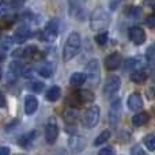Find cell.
Returning <instances> with one entry per match:
<instances>
[{
  "mask_svg": "<svg viewBox=\"0 0 155 155\" xmlns=\"http://www.w3.org/2000/svg\"><path fill=\"white\" fill-rule=\"evenodd\" d=\"M146 23H147L148 27H151V29H155V12L153 15H150L147 19H146Z\"/></svg>",
  "mask_w": 155,
  "mask_h": 155,
  "instance_id": "1f68e13d",
  "label": "cell"
},
{
  "mask_svg": "<svg viewBox=\"0 0 155 155\" xmlns=\"http://www.w3.org/2000/svg\"><path fill=\"white\" fill-rule=\"evenodd\" d=\"M30 35H31L30 29H27V27H21V29H18L15 31L12 41L14 42H16V44H23L26 40H29Z\"/></svg>",
  "mask_w": 155,
  "mask_h": 155,
  "instance_id": "7c38bea8",
  "label": "cell"
},
{
  "mask_svg": "<svg viewBox=\"0 0 155 155\" xmlns=\"http://www.w3.org/2000/svg\"><path fill=\"white\" fill-rule=\"evenodd\" d=\"M34 136H35V132L33 131V132H30V134H26V135H23V136H21L19 137V144L21 146H23V147H26L29 143H31L33 142V139H34Z\"/></svg>",
  "mask_w": 155,
  "mask_h": 155,
  "instance_id": "44dd1931",
  "label": "cell"
},
{
  "mask_svg": "<svg viewBox=\"0 0 155 155\" xmlns=\"http://www.w3.org/2000/svg\"><path fill=\"white\" fill-rule=\"evenodd\" d=\"M148 118H150L148 113H146V112L137 113V114H135L134 117H132V124H134L135 127H143L148 123Z\"/></svg>",
  "mask_w": 155,
  "mask_h": 155,
  "instance_id": "9a60e30c",
  "label": "cell"
},
{
  "mask_svg": "<svg viewBox=\"0 0 155 155\" xmlns=\"http://www.w3.org/2000/svg\"><path fill=\"white\" fill-rule=\"evenodd\" d=\"M0 78H2V68H0Z\"/></svg>",
  "mask_w": 155,
  "mask_h": 155,
  "instance_id": "f35d334b",
  "label": "cell"
},
{
  "mask_svg": "<svg viewBox=\"0 0 155 155\" xmlns=\"http://www.w3.org/2000/svg\"><path fill=\"white\" fill-rule=\"evenodd\" d=\"M80 46H82V38H80L79 33H71L68 35L67 41L64 44V49H63V60L64 61H70L79 53Z\"/></svg>",
  "mask_w": 155,
  "mask_h": 155,
  "instance_id": "6da1fadb",
  "label": "cell"
},
{
  "mask_svg": "<svg viewBox=\"0 0 155 155\" xmlns=\"http://www.w3.org/2000/svg\"><path fill=\"white\" fill-rule=\"evenodd\" d=\"M22 68L23 65L21 64L19 61H12L8 67V72H7V82L12 83L18 79L19 75H22Z\"/></svg>",
  "mask_w": 155,
  "mask_h": 155,
  "instance_id": "ba28073f",
  "label": "cell"
},
{
  "mask_svg": "<svg viewBox=\"0 0 155 155\" xmlns=\"http://www.w3.org/2000/svg\"><path fill=\"white\" fill-rule=\"evenodd\" d=\"M110 23V16L102 7H98L93 11L90 16V27L94 31L105 30Z\"/></svg>",
  "mask_w": 155,
  "mask_h": 155,
  "instance_id": "7a4b0ae2",
  "label": "cell"
},
{
  "mask_svg": "<svg viewBox=\"0 0 155 155\" xmlns=\"http://www.w3.org/2000/svg\"><path fill=\"white\" fill-rule=\"evenodd\" d=\"M137 65H139V63H137L136 59H128L124 61V70L125 71H136Z\"/></svg>",
  "mask_w": 155,
  "mask_h": 155,
  "instance_id": "cb8c5ba5",
  "label": "cell"
},
{
  "mask_svg": "<svg viewBox=\"0 0 155 155\" xmlns=\"http://www.w3.org/2000/svg\"><path fill=\"white\" fill-rule=\"evenodd\" d=\"M4 59H5V53H4V51H3V49H0V63L4 61Z\"/></svg>",
  "mask_w": 155,
  "mask_h": 155,
  "instance_id": "74e56055",
  "label": "cell"
},
{
  "mask_svg": "<svg viewBox=\"0 0 155 155\" xmlns=\"http://www.w3.org/2000/svg\"><path fill=\"white\" fill-rule=\"evenodd\" d=\"M109 137H110V131H104V132H101V134L97 136V139L94 140V144H95V146L104 144L106 140H109Z\"/></svg>",
  "mask_w": 155,
  "mask_h": 155,
  "instance_id": "7402d4cb",
  "label": "cell"
},
{
  "mask_svg": "<svg viewBox=\"0 0 155 155\" xmlns=\"http://www.w3.org/2000/svg\"><path fill=\"white\" fill-rule=\"evenodd\" d=\"M86 2H87V0H68V4H70V7H71V14L79 16V14L82 12L83 7H84Z\"/></svg>",
  "mask_w": 155,
  "mask_h": 155,
  "instance_id": "5bb4252c",
  "label": "cell"
},
{
  "mask_svg": "<svg viewBox=\"0 0 155 155\" xmlns=\"http://www.w3.org/2000/svg\"><path fill=\"white\" fill-rule=\"evenodd\" d=\"M44 87H45V84H44L42 82H33V83H30V90L34 91V93H40V91H42Z\"/></svg>",
  "mask_w": 155,
  "mask_h": 155,
  "instance_id": "f546056e",
  "label": "cell"
},
{
  "mask_svg": "<svg viewBox=\"0 0 155 155\" xmlns=\"http://www.w3.org/2000/svg\"><path fill=\"white\" fill-rule=\"evenodd\" d=\"M144 5L153 8V10L155 11V0H144Z\"/></svg>",
  "mask_w": 155,
  "mask_h": 155,
  "instance_id": "e575fe53",
  "label": "cell"
},
{
  "mask_svg": "<svg viewBox=\"0 0 155 155\" xmlns=\"http://www.w3.org/2000/svg\"><path fill=\"white\" fill-rule=\"evenodd\" d=\"M128 35H129V40H131L135 45H142L146 41V33L142 27H137V26L131 27L128 31Z\"/></svg>",
  "mask_w": 155,
  "mask_h": 155,
  "instance_id": "52a82bcc",
  "label": "cell"
},
{
  "mask_svg": "<svg viewBox=\"0 0 155 155\" xmlns=\"http://www.w3.org/2000/svg\"><path fill=\"white\" fill-rule=\"evenodd\" d=\"M144 146L150 151H155V135H148L144 137Z\"/></svg>",
  "mask_w": 155,
  "mask_h": 155,
  "instance_id": "d4e9b609",
  "label": "cell"
},
{
  "mask_svg": "<svg viewBox=\"0 0 155 155\" xmlns=\"http://www.w3.org/2000/svg\"><path fill=\"white\" fill-rule=\"evenodd\" d=\"M86 80H87L86 74H82V72H75V74H72L71 78H70V83L72 86H82Z\"/></svg>",
  "mask_w": 155,
  "mask_h": 155,
  "instance_id": "ffe728a7",
  "label": "cell"
},
{
  "mask_svg": "<svg viewBox=\"0 0 155 155\" xmlns=\"http://www.w3.org/2000/svg\"><path fill=\"white\" fill-rule=\"evenodd\" d=\"M120 86H121V79L118 76L113 75L107 78L106 83L104 86V94L105 95H112V94H114L120 88Z\"/></svg>",
  "mask_w": 155,
  "mask_h": 155,
  "instance_id": "8992f818",
  "label": "cell"
},
{
  "mask_svg": "<svg viewBox=\"0 0 155 155\" xmlns=\"http://www.w3.org/2000/svg\"><path fill=\"white\" fill-rule=\"evenodd\" d=\"M98 155H113V150L110 147H105V148H102V150L99 151Z\"/></svg>",
  "mask_w": 155,
  "mask_h": 155,
  "instance_id": "d6a6232c",
  "label": "cell"
},
{
  "mask_svg": "<svg viewBox=\"0 0 155 155\" xmlns=\"http://www.w3.org/2000/svg\"><path fill=\"white\" fill-rule=\"evenodd\" d=\"M76 98L79 99V102H93L95 95L90 90H79L76 93Z\"/></svg>",
  "mask_w": 155,
  "mask_h": 155,
  "instance_id": "e0dca14e",
  "label": "cell"
},
{
  "mask_svg": "<svg viewBox=\"0 0 155 155\" xmlns=\"http://www.w3.org/2000/svg\"><path fill=\"white\" fill-rule=\"evenodd\" d=\"M83 125L86 128H94L99 121V107L98 106H91L86 110L84 116H83Z\"/></svg>",
  "mask_w": 155,
  "mask_h": 155,
  "instance_id": "277c9868",
  "label": "cell"
},
{
  "mask_svg": "<svg viewBox=\"0 0 155 155\" xmlns=\"http://www.w3.org/2000/svg\"><path fill=\"white\" fill-rule=\"evenodd\" d=\"M86 78L90 80L93 84H97L101 79V72H99V63L98 60H91L87 65H86Z\"/></svg>",
  "mask_w": 155,
  "mask_h": 155,
  "instance_id": "5b68a950",
  "label": "cell"
},
{
  "mask_svg": "<svg viewBox=\"0 0 155 155\" xmlns=\"http://www.w3.org/2000/svg\"><path fill=\"white\" fill-rule=\"evenodd\" d=\"M59 29H60V21L59 19H52L46 23L45 29L41 31V38L44 41H48V42H52V41L56 40L57 34H59Z\"/></svg>",
  "mask_w": 155,
  "mask_h": 155,
  "instance_id": "3957f363",
  "label": "cell"
},
{
  "mask_svg": "<svg viewBox=\"0 0 155 155\" xmlns=\"http://www.w3.org/2000/svg\"><path fill=\"white\" fill-rule=\"evenodd\" d=\"M146 57L150 63H155V42L148 46L147 52H146Z\"/></svg>",
  "mask_w": 155,
  "mask_h": 155,
  "instance_id": "484cf974",
  "label": "cell"
},
{
  "mask_svg": "<svg viewBox=\"0 0 155 155\" xmlns=\"http://www.w3.org/2000/svg\"><path fill=\"white\" fill-rule=\"evenodd\" d=\"M7 10H8V4H5V3H0V15L5 14Z\"/></svg>",
  "mask_w": 155,
  "mask_h": 155,
  "instance_id": "836d02e7",
  "label": "cell"
},
{
  "mask_svg": "<svg viewBox=\"0 0 155 155\" xmlns=\"http://www.w3.org/2000/svg\"><path fill=\"white\" fill-rule=\"evenodd\" d=\"M22 76L23 78H31L33 76V68L31 67H23L22 68Z\"/></svg>",
  "mask_w": 155,
  "mask_h": 155,
  "instance_id": "4dcf8cb0",
  "label": "cell"
},
{
  "mask_svg": "<svg viewBox=\"0 0 155 155\" xmlns=\"http://www.w3.org/2000/svg\"><path fill=\"white\" fill-rule=\"evenodd\" d=\"M140 14H142V10L137 7H131L128 11H125V15H128L129 18H132V19H136Z\"/></svg>",
  "mask_w": 155,
  "mask_h": 155,
  "instance_id": "83f0119b",
  "label": "cell"
},
{
  "mask_svg": "<svg viewBox=\"0 0 155 155\" xmlns=\"http://www.w3.org/2000/svg\"><path fill=\"white\" fill-rule=\"evenodd\" d=\"M128 107L131 110H134V112H137V110H140L143 107V99L142 97H140V94L137 93H134L129 95L128 98Z\"/></svg>",
  "mask_w": 155,
  "mask_h": 155,
  "instance_id": "8fae6325",
  "label": "cell"
},
{
  "mask_svg": "<svg viewBox=\"0 0 155 155\" xmlns=\"http://www.w3.org/2000/svg\"><path fill=\"white\" fill-rule=\"evenodd\" d=\"M146 79H147V75H146V72L144 71H142V70H136V71H134V72L131 74V80L134 83H137V84L144 83Z\"/></svg>",
  "mask_w": 155,
  "mask_h": 155,
  "instance_id": "d6986e66",
  "label": "cell"
},
{
  "mask_svg": "<svg viewBox=\"0 0 155 155\" xmlns=\"http://www.w3.org/2000/svg\"><path fill=\"white\" fill-rule=\"evenodd\" d=\"M121 61H123V60H121L120 54L118 53H112V54H109V56L105 59V67H106L109 71H114L121 65Z\"/></svg>",
  "mask_w": 155,
  "mask_h": 155,
  "instance_id": "30bf717a",
  "label": "cell"
},
{
  "mask_svg": "<svg viewBox=\"0 0 155 155\" xmlns=\"http://www.w3.org/2000/svg\"><path fill=\"white\" fill-rule=\"evenodd\" d=\"M38 74L44 78H51L53 75V65H51V63H42L38 65L37 68Z\"/></svg>",
  "mask_w": 155,
  "mask_h": 155,
  "instance_id": "2e32d148",
  "label": "cell"
},
{
  "mask_svg": "<svg viewBox=\"0 0 155 155\" xmlns=\"http://www.w3.org/2000/svg\"><path fill=\"white\" fill-rule=\"evenodd\" d=\"M76 118H78V110H75V109H68L67 112L64 113V120L67 121L68 124L75 123Z\"/></svg>",
  "mask_w": 155,
  "mask_h": 155,
  "instance_id": "603a6c76",
  "label": "cell"
},
{
  "mask_svg": "<svg viewBox=\"0 0 155 155\" xmlns=\"http://www.w3.org/2000/svg\"><path fill=\"white\" fill-rule=\"evenodd\" d=\"M23 51V57H31L34 56L35 53H37V46L35 45H29L26 46L25 49H22Z\"/></svg>",
  "mask_w": 155,
  "mask_h": 155,
  "instance_id": "4316f807",
  "label": "cell"
},
{
  "mask_svg": "<svg viewBox=\"0 0 155 155\" xmlns=\"http://www.w3.org/2000/svg\"><path fill=\"white\" fill-rule=\"evenodd\" d=\"M37 107H38V101L34 95H27L25 98V112H26V114L35 113Z\"/></svg>",
  "mask_w": 155,
  "mask_h": 155,
  "instance_id": "4fadbf2b",
  "label": "cell"
},
{
  "mask_svg": "<svg viewBox=\"0 0 155 155\" xmlns=\"http://www.w3.org/2000/svg\"><path fill=\"white\" fill-rule=\"evenodd\" d=\"M95 42L98 44V45H105V44L107 42V33L102 31V33H99V34H97L95 35Z\"/></svg>",
  "mask_w": 155,
  "mask_h": 155,
  "instance_id": "f1b7e54d",
  "label": "cell"
},
{
  "mask_svg": "<svg viewBox=\"0 0 155 155\" xmlns=\"http://www.w3.org/2000/svg\"><path fill=\"white\" fill-rule=\"evenodd\" d=\"M57 136H59V127L56 125L54 121H52V123H49L45 128V139H46V142L52 144V143L56 142Z\"/></svg>",
  "mask_w": 155,
  "mask_h": 155,
  "instance_id": "9c48e42d",
  "label": "cell"
},
{
  "mask_svg": "<svg viewBox=\"0 0 155 155\" xmlns=\"http://www.w3.org/2000/svg\"><path fill=\"white\" fill-rule=\"evenodd\" d=\"M0 107H5V97L2 93H0Z\"/></svg>",
  "mask_w": 155,
  "mask_h": 155,
  "instance_id": "8d00e7d4",
  "label": "cell"
},
{
  "mask_svg": "<svg viewBox=\"0 0 155 155\" xmlns=\"http://www.w3.org/2000/svg\"><path fill=\"white\" fill-rule=\"evenodd\" d=\"M0 155H10V148L8 147H0Z\"/></svg>",
  "mask_w": 155,
  "mask_h": 155,
  "instance_id": "d590c367",
  "label": "cell"
},
{
  "mask_svg": "<svg viewBox=\"0 0 155 155\" xmlns=\"http://www.w3.org/2000/svg\"><path fill=\"white\" fill-rule=\"evenodd\" d=\"M60 95H61V90H60V87H57V86H53V87H51L46 91V99L51 102L57 101V99L60 98Z\"/></svg>",
  "mask_w": 155,
  "mask_h": 155,
  "instance_id": "ac0fdd59",
  "label": "cell"
}]
</instances>
